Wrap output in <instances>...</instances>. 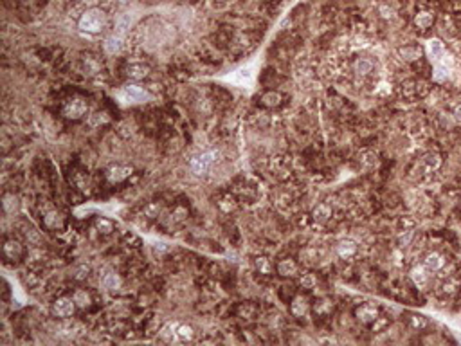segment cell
<instances>
[{
	"label": "cell",
	"mask_w": 461,
	"mask_h": 346,
	"mask_svg": "<svg viewBox=\"0 0 461 346\" xmlns=\"http://www.w3.org/2000/svg\"><path fill=\"white\" fill-rule=\"evenodd\" d=\"M121 47H123V36H117V35H112L107 40V43H105V49H107V53L110 54L119 53Z\"/></svg>",
	"instance_id": "cell-19"
},
{
	"label": "cell",
	"mask_w": 461,
	"mask_h": 346,
	"mask_svg": "<svg viewBox=\"0 0 461 346\" xmlns=\"http://www.w3.org/2000/svg\"><path fill=\"white\" fill-rule=\"evenodd\" d=\"M301 285L305 287V288H312L313 285H315V280H313L312 274H307L305 278H301Z\"/></svg>",
	"instance_id": "cell-32"
},
{
	"label": "cell",
	"mask_w": 461,
	"mask_h": 346,
	"mask_svg": "<svg viewBox=\"0 0 461 346\" xmlns=\"http://www.w3.org/2000/svg\"><path fill=\"white\" fill-rule=\"evenodd\" d=\"M132 175V168L130 166H121V164H115V166H110L107 170V177L110 182H121V180L128 179Z\"/></svg>",
	"instance_id": "cell-10"
},
{
	"label": "cell",
	"mask_w": 461,
	"mask_h": 346,
	"mask_svg": "<svg viewBox=\"0 0 461 346\" xmlns=\"http://www.w3.org/2000/svg\"><path fill=\"white\" fill-rule=\"evenodd\" d=\"M96 227L99 229L101 233H112V229H114L112 222L107 220V218H99V220L96 222Z\"/></svg>",
	"instance_id": "cell-28"
},
{
	"label": "cell",
	"mask_w": 461,
	"mask_h": 346,
	"mask_svg": "<svg viewBox=\"0 0 461 346\" xmlns=\"http://www.w3.org/2000/svg\"><path fill=\"white\" fill-rule=\"evenodd\" d=\"M411 280L420 290H425L429 287V281H431V270L425 265H416V267L411 269Z\"/></svg>",
	"instance_id": "cell-6"
},
{
	"label": "cell",
	"mask_w": 461,
	"mask_h": 346,
	"mask_svg": "<svg viewBox=\"0 0 461 346\" xmlns=\"http://www.w3.org/2000/svg\"><path fill=\"white\" fill-rule=\"evenodd\" d=\"M6 254L7 256H15V254H20V245L17 244V242H9V244H6Z\"/></svg>",
	"instance_id": "cell-29"
},
{
	"label": "cell",
	"mask_w": 461,
	"mask_h": 346,
	"mask_svg": "<svg viewBox=\"0 0 461 346\" xmlns=\"http://www.w3.org/2000/svg\"><path fill=\"white\" fill-rule=\"evenodd\" d=\"M427 53H429V56H431V60L434 61V63H438V61L443 58L445 54V47L443 43L440 42L438 38H432V40H429L427 42Z\"/></svg>",
	"instance_id": "cell-11"
},
{
	"label": "cell",
	"mask_w": 461,
	"mask_h": 346,
	"mask_svg": "<svg viewBox=\"0 0 461 346\" xmlns=\"http://www.w3.org/2000/svg\"><path fill=\"white\" fill-rule=\"evenodd\" d=\"M440 164H442V157L438 155V154H427L425 157H422V161H420V168L425 173L436 172L438 168H440Z\"/></svg>",
	"instance_id": "cell-13"
},
{
	"label": "cell",
	"mask_w": 461,
	"mask_h": 346,
	"mask_svg": "<svg viewBox=\"0 0 461 346\" xmlns=\"http://www.w3.org/2000/svg\"><path fill=\"white\" fill-rule=\"evenodd\" d=\"M423 265H425L431 272H438V270H442L445 265V258L440 254V252H429L425 256V260H423Z\"/></svg>",
	"instance_id": "cell-12"
},
{
	"label": "cell",
	"mask_w": 461,
	"mask_h": 346,
	"mask_svg": "<svg viewBox=\"0 0 461 346\" xmlns=\"http://www.w3.org/2000/svg\"><path fill=\"white\" fill-rule=\"evenodd\" d=\"M407 321L409 325H411V328L414 330H425L427 327H429V319H427L425 316H422V314H409L407 316Z\"/></svg>",
	"instance_id": "cell-17"
},
{
	"label": "cell",
	"mask_w": 461,
	"mask_h": 346,
	"mask_svg": "<svg viewBox=\"0 0 461 346\" xmlns=\"http://www.w3.org/2000/svg\"><path fill=\"white\" fill-rule=\"evenodd\" d=\"M77 25L85 33H99L103 29V25H105V13L97 9V7H92V9L83 13Z\"/></svg>",
	"instance_id": "cell-2"
},
{
	"label": "cell",
	"mask_w": 461,
	"mask_h": 346,
	"mask_svg": "<svg viewBox=\"0 0 461 346\" xmlns=\"http://www.w3.org/2000/svg\"><path fill=\"white\" fill-rule=\"evenodd\" d=\"M307 310H308L307 299H303V298L294 299V303H292V312H294L296 316H303V314H307Z\"/></svg>",
	"instance_id": "cell-24"
},
{
	"label": "cell",
	"mask_w": 461,
	"mask_h": 346,
	"mask_svg": "<svg viewBox=\"0 0 461 346\" xmlns=\"http://www.w3.org/2000/svg\"><path fill=\"white\" fill-rule=\"evenodd\" d=\"M357 244H355L353 240H341L337 244V252L341 258H351L355 256V252H357Z\"/></svg>",
	"instance_id": "cell-14"
},
{
	"label": "cell",
	"mask_w": 461,
	"mask_h": 346,
	"mask_svg": "<svg viewBox=\"0 0 461 346\" xmlns=\"http://www.w3.org/2000/svg\"><path fill=\"white\" fill-rule=\"evenodd\" d=\"M227 79L232 81V83L240 85V87H249V85L254 81V67L252 65L242 67V69H238L234 74H230Z\"/></svg>",
	"instance_id": "cell-5"
},
{
	"label": "cell",
	"mask_w": 461,
	"mask_h": 346,
	"mask_svg": "<svg viewBox=\"0 0 461 346\" xmlns=\"http://www.w3.org/2000/svg\"><path fill=\"white\" fill-rule=\"evenodd\" d=\"M432 20H434V17H432L431 13H420L418 17L414 18L416 25H418V27H422V29H427V27L432 24Z\"/></svg>",
	"instance_id": "cell-25"
},
{
	"label": "cell",
	"mask_w": 461,
	"mask_h": 346,
	"mask_svg": "<svg viewBox=\"0 0 461 346\" xmlns=\"http://www.w3.org/2000/svg\"><path fill=\"white\" fill-rule=\"evenodd\" d=\"M261 101H263V105H267V107H276V105H279V101H281V96H279L278 92H269V94H265L261 97Z\"/></svg>",
	"instance_id": "cell-27"
},
{
	"label": "cell",
	"mask_w": 461,
	"mask_h": 346,
	"mask_svg": "<svg viewBox=\"0 0 461 346\" xmlns=\"http://www.w3.org/2000/svg\"><path fill=\"white\" fill-rule=\"evenodd\" d=\"M74 301L79 303L81 307H85V305H89V296H87L85 292H77L76 296H74Z\"/></svg>",
	"instance_id": "cell-31"
},
{
	"label": "cell",
	"mask_w": 461,
	"mask_h": 346,
	"mask_svg": "<svg viewBox=\"0 0 461 346\" xmlns=\"http://www.w3.org/2000/svg\"><path fill=\"white\" fill-rule=\"evenodd\" d=\"M330 216H331V209L328 204H319V206L312 211V218L313 222H317V224H325Z\"/></svg>",
	"instance_id": "cell-16"
},
{
	"label": "cell",
	"mask_w": 461,
	"mask_h": 346,
	"mask_svg": "<svg viewBox=\"0 0 461 346\" xmlns=\"http://www.w3.org/2000/svg\"><path fill=\"white\" fill-rule=\"evenodd\" d=\"M74 308H76V301H74V298H59L58 301H54V305H53V312L58 317L72 316Z\"/></svg>",
	"instance_id": "cell-8"
},
{
	"label": "cell",
	"mask_w": 461,
	"mask_h": 346,
	"mask_svg": "<svg viewBox=\"0 0 461 346\" xmlns=\"http://www.w3.org/2000/svg\"><path fill=\"white\" fill-rule=\"evenodd\" d=\"M355 316H357V319L362 323H373V321L379 319V308L371 303L361 305V307L355 310Z\"/></svg>",
	"instance_id": "cell-9"
},
{
	"label": "cell",
	"mask_w": 461,
	"mask_h": 346,
	"mask_svg": "<svg viewBox=\"0 0 461 346\" xmlns=\"http://www.w3.org/2000/svg\"><path fill=\"white\" fill-rule=\"evenodd\" d=\"M216 159H218V152H214V150L204 152V154H200V155H196L191 159V162H190L191 172L195 173V175H198V177H202V175H206L207 170L211 168V164H213Z\"/></svg>",
	"instance_id": "cell-3"
},
{
	"label": "cell",
	"mask_w": 461,
	"mask_h": 346,
	"mask_svg": "<svg viewBox=\"0 0 461 346\" xmlns=\"http://www.w3.org/2000/svg\"><path fill=\"white\" fill-rule=\"evenodd\" d=\"M373 69V63L369 60H364V58H361V60H357V63H355V72L357 74H367V72H371Z\"/></svg>",
	"instance_id": "cell-26"
},
{
	"label": "cell",
	"mask_w": 461,
	"mask_h": 346,
	"mask_svg": "<svg viewBox=\"0 0 461 346\" xmlns=\"http://www.w3.org/2000/svg\"><path fill=\"white\" fill-rule=\"evenodd\" d=\"M278 272L281 276H296L297 274V265L292 260H283L278 265Z\"/></svg>",
	"instance_id": "cell-18"
},
{
	"label": "cell",
	"mask_w": 461,
	"mask_h": 346,
	"mask_svg": "<svg viewBox=\"0 0 461 346\" xmlns=\"http://www.w3.org/2000/svg\"><path fill=\"white\" fill-rule=\"evenodd\" d=\"M454 119L458 121V123H461V105H458V107L454 108Z\"/></svg>",
	"instance_id": "cell-33"
},
{
	"label": "cell",
	"mask_w": 461,
	"mask_h": 346,
	"mask_svg": "<svg viewBox=\"0 0 461 346\" xmlns=\"http://www.w3.org/2000/svg\"><path fill=\"white\" fill-rule=\"evenodd\" d=\"M121 97L124 101H132V103H141L144 99H148V92L137 85H126L123 90H121Z\"/></svg>",
	"instance_id": "cell-7"
},
{
	"label": "cell",
	"mask_w": 461,
	"mask_h": 346,
	"mask_svg": "<svg viewBox=\"0 0 461 346\" xmlns=\"http://www.w3.org/2000/svg\"><path fill=\"white\" fill-rule=\"evenodd\" d=\"M379 162V155L375 154V152H371V150H366V152H362L361 154V164L366 168H373L375 164Z\"/></svg>",
	"instance_id": "cell-21"
},
{
	"label": "cell",
	"mask_w": 461,
	"mask_h": 346,
	"mask_svg": "<svg viewBox=\"0 0 461 346\" xmlns=\"http://www.w3.org/2000/svg\"><path fill=\"white\" fill-rule=\"evenodd\" d=\"M130 24H132V17H130V15H123V17L117 20V24H115V33H114V35L124 36V33L130 29Z\"/></svg>",
	"instance_id": "cell-20"
},
{
	"label": "cell",
	"mask_w": 461,
	"mask_h": 346,
	"mask_svg": "<svg viewBox=\"0 0 461 346\" xmlns=\"http://www.w3.org/2000/svg\"><path fill=\"white\" fill-rule=\"evenodd\" d=\"M256 265H258V269H260L261 272H270V263H269V260L267 258H258V262H256Z\"/></svg>",
	"instance_id": "cell-30"
},
{
	"label": "cell",
	"mask_w": 461,
	"mask_h": 346,
	"mask_svg": "<svg viewBox=\"0 0 461 346\" xmlns=\"http://www.w3.org/2000/svg\"><path fill=\"white\" fill-rule=\"evenodd\" d=\"M103 287H105V288H108V290H115V288H119V287H121V278H119L117 274L110 272V274L105 276V280H103Z\"/></svg>",
	"instance_id": "cell-22"
},
{
	"label": "cell",
	"mask_w": 461,
	"mask_h": 346,
	"mask_svg": "<svg viewBox=\"0 0 461 346\" xmlns=\"http://www.w3.org/2000/svg\"><path fill=\"white\" fill-rule=\"evenodd\" d=\"M85 112H87V101L81 97H74L71 101H67L63 107V115L69 119H79L81 115H85Z\"/></svg>",
	"instance_id": "cell-4"
},
{
	"label": "cell",
	"mask_w": 461,
	"mask_h": 346,
	"mask_svg": "<svg viewBox=\"0 0 461 346\" xmlns=\"http://www.w3.org/2000/svg\"><path fill=\"white\" fill-rule=\"evenodd\" d=\"M460 280L458 278H447V281L443 283V292L447 294V296H452V294H456L458 292V288H460Z\"/></svg>",
	"instance_id": "cell-23"
},
{
	"label": "cell",
	"mask_w": 461,
	"mask_h": 346,
	"mask_svg": "<svg viewBox=\"0 0 461 346\" xmlns=\"http://www.w3.org/2000/svg\"><path fill=\"white\" fill-rule=\"evenodd\" d=\"M150 69L144 63H132L128 69H126V74H128V78L132 79H142L148 76Z\"/></svg>",
	"instance_id": "cell-15"
},
{
	"label": "cell",
	"mask_w": 461,
	"mask_h": 346,
	"mask_svg": "<svg viewBox=\"0 0 461 346\" xmlns=\"http://www.w3.org/2000/svg\"><path fill=\"white\" fill-rule=\"evenodd\" d=\"M160 335L170 343H188L193 339V328L186 323H168Z\"/></svg>",
	"instance_id": "cell-1"
}]
</instances>
